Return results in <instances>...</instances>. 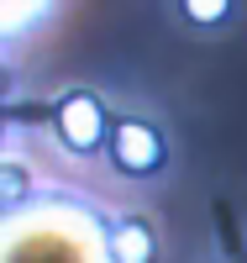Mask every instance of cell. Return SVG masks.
<instances>
[{
  "instance_id": "cell-1",
  "label": "cell",
  "mask_w": 247,
  "mask_h": 263,
  "mask_svg": "<svg viewBox=\"0 0 247 263\" xmlns=\"http://www.w3.org/2000/svg\"><path fill=\"white\" fill-rule=\"evenodd\" d=\"M110 216L69 190H37L21 211L0 216V263H116Z\"/></svg>"
},
{
  "instance_id": "cell-2",
  "label": "cell",
  "mask_w": 247,
  "mask_h": 263,
  "mask_svg": "<svg viewBox=\"0 0 247 263\" xmlns=\"http://www.w3.org/2000/svg\"><path fill=\"white\" fill-rule=\"evenodd\" d=\"M53 132H58V142L69 147V153H95L110 142V116H105V105L100 95H89V90H69L58 105H53Z\"/></svg>"
},
{
  "instance_id": "cell-3",
  "label": "cell",
  "mask_w": 247,
  "mask_h": 263,
  "mask_svg": "<svg viewBox=\"0 0 247 263\" xmlns=\"http://www.w3.org/2000/svg\"><path fill=\"white\" fill-rule=\"evenodd\" d=\"M110 163H116L121 174H131V179H147V174H158L168 163V142H163V132L158 126H147V121H110Z\"/></svg>"
},
{
  "instance_id": "cell-4",
  "label": "cell",
  "mask_w": 247,
  "mask_h": 263,
  "mask_svg": "<svg viewBox=\"0 0 247 263\" xmlns=\"http://www.w3.org/2000/svg\"><path fill=\"white\" fill-rule=\"evenodd\" d=\"M153 253H158V237H153L147 221L126 216V221L110 227V258L116 263H153Z\"/></svg>"
},
{
  "instance_id": "cell-5",
  "label": "cell",
  "mask_w": 247,
  "mask_h": 263,
  "mask_svg": "<svg viewBox=\"0 0 247 263\" xmlns=\"http://www.w3.org/2000/svg\"><path fill=\"white\" fill-rule=\"evenodd\" d=\"M32 195H37V190H32V174H27V168H21V163H0V216H6V211H21Z\"/></svg>"
},
{
  "instance_id": "cell-6",
  "label": "cell",
  "mask_w": 247,
  "mask_h": 263,
  "mask_svg": "<svg viewBox=\"0 0 247 263\" xmlns=\"http://www.w3.org/2000/svg\"><path fill=\"white\" fill-rule=\"evenodd\" d=\"M179 11H184L195 27H216V21H226V16H232V6H226V0H184Z\"/></svg>"
},
{
  "instance_id": "cell-7",
  "label": "cell",
  "mask_w": 247,
  "mask_h": 263,
  "mask_svg": "<svg viewBox=\"0 0 247 263\" xmlns=\"http://www.w3.org/2000/svg\"><path fill=\"white\" fill-rule=\"evenodd\" d=\"M48 16V6H0V32H27Z\"/></svg>"
},
{
  "instance_id": "cell-8",
  "label": "cell",
  "mask_w": 247,
  "mask_h": 263,
  "mask_svg": "<svg viewBox=\"0 0 247 263\" xmlns=\"http://www.w3.org/2000/svg\"><path fill=\"white\" fill-rule=\"evenodd\" d=\"M0 90H6V69H0Z\"/></svg>"
}]
</instances>
